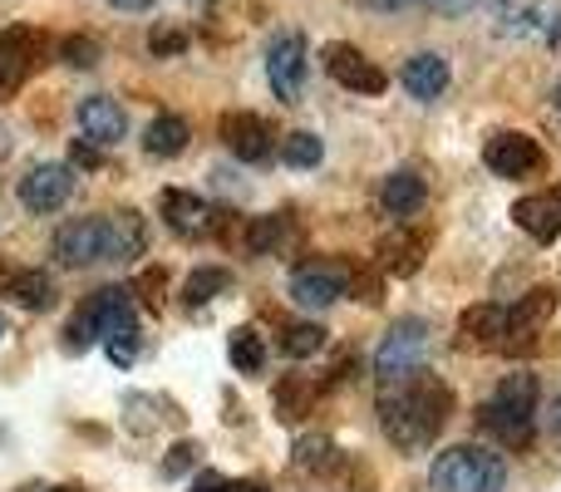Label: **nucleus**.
<instances>
[{
    "label": "nucleus",
    "mask_w": 561,
    "mask_h": 492,
    "mask_svg": "<svg viewBox=\"0 0 561 492\" xmlns=\"http://www.w3.org/2000/svg\"><path fill=\"white\" fill-rule=\"evenodd\" d=\"M448 414H454V394H448L444 379L424 375V369H414V375H409V385L379 404V424H385V434L394 438L399 448L434 444Z\"/></svg>",
    "instance_id": "nucleus-1"
},
{
    "label": "nucleus",
    "mask_w": 561,
    "mask_h": 492,
    "mask_svg": "<svg viewBox=\"0 0 561 492\" xmlns=\"http://www.w3.org/2000/svg\"><path fill=\"white\" fill-rule=\"evenodd\" d=\"M144 242H148L144 222L128 213L79 217V222L55 232V256H59V266L79 271V266H94V261H134L144 251Z\"/></svg>",
    "instance_id": "nucleus-2"
},
{
    "label": "nucleus",
    "mask_w": 561,
    "mask_h": 492,
    "mask_svg": "<svg viewBox=\"0 0 561 492\" xmlns=\"http://www.w3.org/2000/svg\"><path fill=\"white\" fill-rule=\"evenodd\" d=\"M533 414H537V379L533 375H507L483 404V428L503 444H527L533 438Z\"/></svg>",
    "instance_id": "nucleus-3"
},
{
    "label": "nucleus",
    "mask_w": 561,
    "mask_h": 492,
    "mask_svg": "<svg viewBox=\"0 0 561 492\" xmlns=\"http://www.w3.org/2000/svg\"><path fill=\"white\" fill-rule=\"evenodd\" d=\"M124 330H138V306L134 296H128L124 286H104L94 290V296L84 300V310L75 316V325H69V345L84 350V345H104L108 335H124Z\"/></svg>",
    "instance_id": "nucleus-4"
},
{
    "label": "nucleus",
    "mask_w": 561,
    "mask_h": 492,
    "mask_svg": "<svg viewBox=\"0 0 561 492\" xmlns=\"http://www.w3.org/2000/svg\"><path fill=\"white\" fill-rule=\"evenodd\" d=\"M438 492H503L507 468L503 458L483 454V448H448V454L434 458L428 468Z\"/></svg>",
    "instance_id": "nucleus-5"
},
{
    "label": "nucleus",
    "mask_w": 561,
    "mask_h": 492,
    "mask_svg": "<svg viewBox=\"0 0 561 492\" xmlns=\"http://www.w3.org/2000/svg\"><path fill=\"white\" fill-rule=\"evenodd\" d=\"M424 355H428V325L424 320H399L375 350V375L409 379L414 369H424Z\"/></svg>",
    "instance_id": "nucleus-6"
},
{
    "label": "nucleus",
    "mask_w": 561,
    "mask_h": 492,
    "mask_svg": "<svg viewBox=\"0 0 561 492\" xmlns=\"http://www.w3.org/2000/svg\"><path fill=\"white\" fill-rule=\"evenodd\" d=\"M345 290H350V271L345 266H330V261H306V266L290 271V296H296V306H306V310L335 306Z\"/></svg>",
    "instance_id": "nucleus-7"
},
{
    "label": "nucleus",
    "mask_w": 561,
    "mask_h": 492,
    "mask_svg": "<svg viewBox=\"0 0 561 492\" xmlns=\"http://www.w3.org/2000/svg\"><path fill=\"white\" fill-rule=\"evenodd\" d=\"M69 197H75V173L65 163H39L20 178V203L30 213H59Z\"/></svg>",
    "instance_id": "nucleus-8"
},
{
    "label": "nucleus",
    "mask_w": 561,
    "mask_h": 492,
    "mask_svg": "<svg viewBox=\"0 0 561 492\" xmlns=\"http://www.w3.org/2000/svg\"><path fill=\"white\" fill-rule=\"evenodd\" d=\"M325 75L335 79V84L355 89V94H385V69L375 65V59H365L355 45H330L325 49Z\"/></svg>",
    "instance_id": "nucleus-9"
},
{
    "label": "nucleus",
    "mask_w": 561,
    "mask_h": 492,
    "mask_svg": "<svg viewBox=\"0 0 561 492\" xmlns=\"http://www.w3.org/2000/svg\"><path fill=\"white\" fill-rule=\"evenodd\" d=\"M266 79H272L276 99L296 104L300 84H306V39L300 35H280L272 49H266Z\"/></svg>",
    "instance_id": "nucleus-10"
},
{
    "label": "nucleus",
    "mask_w": 561,
    "mask_h": 492,
    "mask_svg": "<svg viewBox=\"0 0 561 492\" xmlns=\"http://www.w3.org/2000/svg\"><path fill=\"white\" fill-rule=\"evenodd\" d=\"M483 163L493 168L497 178H527V173H537V168H542V148H537L527 134H513V128H507V134L488 138Z\"/></svg>",
    "instance_id": "nucleus-11"
},
{
    "label": "nucleus",
    "mask_w": 561,
    "mask_h": 492,
    "mask_svg": "<svg viewBox=\"0 0 561 492\" xmlns=\"http://www.w3.org/2000/svg\"><path fill=\"white\" fill-rule=\"evenodd\" d=\"M222 138L242 163H266V158H272V128H266V118H256V114H227Z\"/></svg>",
    "instance_id": "nucleus-12"
},
{
    "label": "nucleus",
    "mask_w": 561,
    "mask_h": 492,
    "mask_svg": "<svg viewBox=\"0 0 561 492\" xmlns=\"http://www.w3.org/2000/svg\"><path fill=\"white\" fill-rule=\"evenodd\" d=\"M513 222L523 227L527 237H537V242H552V237H561V187L523 197V203L513 207Z\"/></svg>",
    "instance_id": "nucleus-13"
},
{
    "label": "nucleus",
    "mask_w": 561,
    "mask_h": 492,
    "mask_svg": "<svg viewBox=\"0 0 561 492\" xmlns=\"http://www.w3.org/2000/svg\"><path fill=\"white\" fill-rule=\"evenodd\" d=\"M163 217H168V227H173L178 237H207L213 232V207H207L203 197H193V193H178V187H168L163 193Z\"/></svg>",
    "instance_id": "nucleus-14"
},
{
    "label": "nucleus",
    "mask_w": 561,
    "mask_h": 492,
    "mask_svg": "<svg viewBox=\"0 0 561 492\" xmlns=\"http://www.w3.org/2000/svg\"><path fill=\"white\" fill-rule=\"evenodd\" d=\"M552 310H557V296H552V290H533L527 300H517V306L507 310V335H503V345H507V350H523L527 335H533V330L542 325Z\"/></svg>",
    "instance_id": "nucleus-15"
},
{
    "label": "nucleus",
    "mask_w": 561,
    "mask_h": 492,
    "mask_svg": "<svg viewBox=\"0 0 561 492\" xmlns=\"http://www.w3.org/2000/svg\"><path fill=\"white\" fill-rule=\"evenodd\" d=\"M79 128H84V138H94V144H118V138L128 134V118L124 108L114 104V99H84L79 104Z\"/></svg>",
    "instance_id": "nucleus-16"
},
{
    "label": "nucleus",
    "mask_w": 561,
    "mask_h": 492,
    "mask_svg": "<svg viewBox=\"0 0 561 492\" xmlns=\"http://www.w3.org/2000/svg\"><path fill=\"white\" fill-rule=\"evenodd\" d=\"M35 65V39L30 35H0V99L15 94Z\"/></svg>",
    "instance_id": "nucleus-17"
},
{
    "label": "nucleus",
    "mask_w": 561,
    "mask_h": 492,
    "mask_svg": "<svg viewBox=\"0 0 561 492\" xmlns=\"http://www.w3.org/2000/svg\"><path fill=\"white\" fill-rule=\"evenodd\" d=\"M399 79H404L409 94L428 104V99H438V94L448 89V65H444L438 55H414V59L404 65V75H399Z\"/></svg>",
    "instance_id": "nucleus-18"
},
{
    "label": "nucleus",
    "mask_w": 561,
    "mask_h": 492,
    "mask_svg": "<svg viewBox=\"0 0 561 492\" xmlns=\"http://www.w3.org/2000/svg\"><path fill=\"white\" fill-rule=\"evenodd\" d=\"M424 197H428L424 178L409 173V168H404V173H389L385 187H379V203H385L394 217H414L419 207H424Z\"/></svg>",
    "instance_id": "nucleus-19"
},
{
    "label": "nucleus",
    "mask_w": 561,
    "mask_h": 492,
    "mask_svg": "<svg viewBox=\"0 0 561 492\" xmlns=\"http://www.w3.org/2000/svg\"><path fill=\"white\" fill-rule=\"evenodd\" d=\"M463 335L473 340V345H503V335H507V306H493V300H483V306H468L463 310Z\"/></svg>",
    "instance_id": "nucleus-20"
},
{
    "label": "nucleus",
    "mask_w": 561,
    "mask_h": 492,
    "mask_svg": "<svg viewBox=\"0 0 561 492\" xmlns=\"http://www.w3.org/2000/svg\"><path fill=\"white\" fill-rule=\"evenodd\" d=\"M290 458H296L300 473H316V478H325V473H335V468H340V448H335V438H325V434L300 438Z\"/></svg>",
    "instance_id": "nucleus-21"
},
{
    "label": "nucleus",
    "mask_w": 561,
    "mask_h": 492,
    "mask_svg": "<svg viewBox=\"0 0 561 492\" xmlns=\"http://www.w3.org/2000/svg\"><path fill=\"white\" fill-rule=\"evenodd\" d=\"M144 148L153 158H178L187 148V124L178 114H163V118H153L148 124V134H144Z\"/></svg>",
    "instance_id": "nucleus-22"
},
{
    "label": "nucleus",
    "mask_w": 561,
    "mask_h": 492,
    "mask_svg": "<svg viewBox=\"0 0 561 492\" xmlns=\"http://www.w3.org/2000/svg\"><path fill=\"white\" fill-rule=\"evenodd\" d=\"M247 247L256 256H276V251L290 247V217L286 213H272V217H256L252 232H247Z\"/></svg>",
    "instance_id": "nucleus-23"
},
{
    "label": "nucleus",
    "mask_w": 561,
    "mask_h": 492,
    "mask_svg": "<svg viewBox=\"0 0 561 492\" xmlns=\"http://www.w3.org/2000/svg\"><path fill=\"white\" fill-rule=\"evenodd\" d=\"M5 290H10V300H15V306H25V310H45L49 296H55V286H49L45 271H20V276H10Z\"/></svg>",
    "instance_id": "nucleus-24"
},
{
    "label": "nucleus",
    "mask_w": 561,
    "mask_h": 492,
    "mask_svg": "<svg viewBox=\"0 0 561 492\" xmlns=\"http://www.w3.org/2000/svg\"><path fill=\"white\" fill-rule=\"evenodd\" d=\"M227 286H232V271H222V266H203V271H193V276H187L183 300H187V306H207V300L222 296Z\"/></svg>",
    "instance_id": "nucleus-25"
},
{
    "label": "nucleus",
    "mask_w": 561,
    "mask_h": 492,
    "mask_svg": "<svg viewBox=\"0 0 561 492\" xmlns=\"http://www.w3.org/2000/svg\"><path fill=\"white\" fill-rule=\"evenodd\" d=\"M232 365L242 375H256L266 365V345L256 340V330H232Z\"/></svg>",
    "instance_id": "nucleus-26"
},
{
    "label": "nucleus",
    "mask_w": 561,
    "mask_h": 492,
    "mask_svg": "<svg viewBox=\"0 0 561 492\" xmlns=\"http://www.w3.org/2000/svg\"><path fill=\"white\" fill-rule=\"evenodd\" d=\"M320 345H325V330H320V325H290L286 335H280V350H286L290 359H306V355H316Z\"/></svg>",
    "instance_id": "nucleus-27"
},
{
    "label": "nucleus",
    "mask_w": 561,
    "mask_h": 492,
    "mask_svg": "<svg viewBox=\"0 0 561 492\" xmlns=\"http://www.w3.org/2000/svg\"><path fill=\"white\" fill-rule=\"evenodd\" d=\"M280 158H286L290 168H316L320 158H325V148H320L316 134H290L286 138V153H280Z\"/></svg>",
    "instance_id": "nucleus-28"
},
{
    "label": "nucleus",
    "mask_w": 561,
    "mask_h": 492,
    "mask_svg": "<svg viewBox=\"0 0 561 492\" xmlns=\"http://www.w3.org/2000/svg\"><path fill=\"white\" fill-rule=\"evenodd\" d=\"M419 251H424V242H409V237H394V242H385V256H389V266L399 271V276H409V271H419Z\"/></svg>",
    "instance_id": "nucleus-29"
},
{
    "label": "nucleus",
    "mask_w": 561,
    "mask_h": 492,
    "mask_svg": "<svg viewBox=\"0 0 561 492\" xmlns=\"http://www.w3.org/2000/svg\"><path fill=\"white\" fill-rule=\"evenodd\" d=\"M59 55H65L75 69H89L99 59V45H94V39H84V35H75V39H65V45H59Z\"/></svg>",
    "instance_id": "nucleus-30"
},
{
    "label": "nucleus",
    "mask_w": 561,
    "mask_h": 492,
    "mask_svg": "<svg viewBox=\"0 0 561 492\" xmlns=\"http://www.w3.org/2000/svg\"><path fill=\"white\" fill-rule=\"evenodd\" d=\"M104 350H108V359H114V365H134V359H138V330L108 335V340H104Z\"/></svg>",
    "instance_id": "nucleus-31"
},
{
    "label": "nucleus",
    "mask_w": 561,
    "mask_h": 492,
    "mask_svg": "<svg viewBox=\"0 0 561 492\" xmlns=\"http://www.w3.org/2000/svg\"><path fill=\"white\" fill-rule=\"evenodd\" d=\"M183 45H187L183 30H173V25H158L153 30V55H178Z\"/></svg>",
    "instance_id": "nucleus-32"
},
{
    "label": "nucleus",
    "mask_w": 561,
    "mask_h": 492,
    "mask_svg": "<svg viewBox=\"0 0 561 492\" xmlns=\"http://www.w3.org/2000/svg\"><path fill=\"white\" fill-rule=\"evenodd\" d=\"M193 464H197V448H193V444H178L173 454L163 458V473H173V478H178V473H187Z\"/></svg>",
    "instance_id": "nucleus-33"
},
{
    "label": "nucleus",
    "mask_w": 561,
    "mask_h": 492,
    "mask_svg": "<svg viewBox=\"0 0 561 492\" xmlns=\"http://www.w3.org/2000/svg\"><path fill=\"white\" fill-rule=\"evenodd\" d=\"M350 290H355V300H365V306H375L379 300V281L365 276V271H350Z\"/></svg>",
    "instance_id": "nucleus-34"
},
{
    "label": "nucleus",
    "mask_w": 561,
    "mask_h": 492,
    "mask_svg": "<svg viewBox=\"0 0 561 492\" xmlns=\"http://www.w3.org/2000/svg\"><path fill=\"white\" fill-rule=\"evenodd\" d=\"M424 5L444 10V15H463V10H473V5H478V0H424Z\"/></svg>",
    "instance_id": "nucleus-35"
},
{
    "label": "nucleus",
    "mask_w": 561,
    "mask_h": 492,
    "mask_svg": "<svg viewBox=\"0 0 561 492\" xmlns=\"http://www.w3.org/2000/svg\"><path fill=\"white\" fill-rule=\"evenodd\" d=\"M193 492H227V478H217V473H203L197 478V488Z\"/></svg>",
    "instance_id": "nucleus-36"
},
{
    "label": "nucleus",
    "mask_w": 561,
    "mask_h": 492,
    "mask_svg": "<svg viewBox=\"0 0 561 492\" xmlns=\"http://www.w3.org/2000/svg\"><path fill=\"white\" fill-rule=\"evenodd\" d=\"M108 5H118V10H148L153 0H108Z\"/></svg>",
    "instance_id": "nucleus-37"
},
{
    "label": "nucleus",
    "mask_w": 561,
    "mask_h": 492,
    "mask_svg": "<svg viewBox=\"0 0 561 492\" xmlns=\"http://www.w3.org/2000/svg\"><path fill=\"white\" fill-rule=\"evenodd\" d=\"M227 492H266L262 483H227Z\"/></svg>",
    "instance_id": "nucleus-38"
},
{
    "label": "nucleus",
    "mask_w": 561,
    "mask_h": 492,
    "mask_svg": "<svg viewBox=\"0 0 561 492\" xmlns=\"http://www.w3.org/2000/svg\"><path fill=\"white\" fill-rule=\"evenodd\" d=\"M552 434L561 438V399H557V404H552Z\"/></svg>",
    "instance_id": "nucleus-39"
},
{
    "label": "nucleus",
    "mask_w": 561,
    "mask_h": 492,
    "mask_svg": "<svg viewBox=\"0 0 561 492\" xmlns=\"http://www.w3.org/2000/svg\"><path fill=\"white\" fill-rule=\"evenodd\" d=\"M375 5H385V10H394V5H414V0H375Z\"/></svg>",
    "instance_id": "nucleus-40"
},
{
    "label": "nucleus",
    "mask_w": 561,
    "mask_h": 492,
    "mask_svg": "<svg viewBox=\"0 0 561 492\" xmlns=\"http://www.w3.org/2000/svg\"><path fill=\"white\" fill-rule=\"evenodd\" d=\"M49 492H79V488H49Z\"/></svg>",
    "instance_id": "nucleus-41"
},
{
    "label": "nucleus",
    "mask_w": 561,
    "mask_h": 492,
    "mask_svg": "<svg viewBox=\"0 0 561 492\" xmlns=\"http://www.w3.org/2000/svg\"><path fill=\"white\" fill-rule=\"evenodd\" d=\"M557 108H561V89H557Z\"/></svg>",
    "instance_id": "nucleus-42"
},
{
    "label": "nucleus",
    "mask_w": 561,
    "mask_h": 492,
    "mask_svg": "<svg viewBox=\"0 0 561 492\" xmlns=\"http://www.w3.org/2000/svg\"><path fill=\"white\" fill-rule=\"evenodd\" d=\"M0 335H5V320H0Z\"/></svg>",
    "instance_id": "nucleus-43"
}]
</instances>
